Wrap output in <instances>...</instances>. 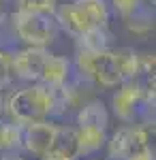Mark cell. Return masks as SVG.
Listing matches in <instances>:
<instances>
[{
  "label": "cell",
  "instance_id": "1",
  "mask_svg": "<svg viewBox=\"0 0 156 160\" xmlns=\"http://www.w3.org/2000/svg\"><path fill=\"white\" fill-rule=\"evenodd\" d=\"M77 73L103 88H118L133 79L139 66V53L131 47H107L101 51L77 49Z\"/></svg>",
  "mask_w": 156,
  "mask_h": 160
},
{
  "label": "cell",
  "instance_id": "2",
  "mask_svg": "<svg viewBox=\"0 0 156 160\" xmlns=\"http://www.w3.org/2000/svg\"><path fill=\"white\" fill-rule=\"evenodd\" d=\"M116 118L122 124H154V88L141 86L135 77L118 86L111 98Z\"/></svg>",
  "mask_w": 156,
  "mask_h": 160
},
{
  "label": "cell",
  "instance_id": "3",
  "mask_svg": "<svg viewBox=\"0 0 156 160\" xmlns=\"http://www.w3.org/2000/svg\"><path fill=\"white\" fill-rule=\"evenodd\" d=\"M7 111L19 126L47 120L54 113V90L45 83H32L24 90H17L7 102Z\"/></svg>",
  "mask_w": 156,
  "mask_h": 160
},
{
  "label": "cell",
  "instance_id": "4",
  "mask_svg": "<svg viewBox=\"0 0 156 160\" xmlns=\"http://www.w3.org/2000/svg\"><path fill=\"white\" fill-rule=\"evenodd\" d=\"M109 115L101 100H92L77 113V149L79 156H92L107 143Z\"/></svg>",
  "mask_w": 156,
  "mask_h": 160
},
{
  "label": "cell",
  "instance_id": "5",
  "mask_svg": "<svg viewBox=\"0 0 156 160\" xmlns=\"http://www.w3.org/2000/svg\"><path fill=\"white\" fill-rule=\"evenodd\" d=\"M13 28L15 34L32 47H47L58 37L60 26L54 13H30L15 11L13 13Z\"/></svg>",
  "mask_w": 156,
  "mask_h": 160
},
{
  "label": "cell",
  "instance_id": "6",
  "mask_svg": "<svg viewBox=\"0 0 156 160\" xmlns=\"http://www.w3.org/2000/svg\"><path fill=\"white\" fill-rule=\"evenodd\" d=\"M150 145V135L145 124H126L120 128L109 141V158L111 160H126L131 154L139 152Z\"/></svg>",
  "mask_w": 156,
  "mask_h": 160
},
{
  "label": "cell",
  "instance_id": "7",
  "mask_svg": "<svg viewBox=\"0 0 156 160\" xmlns=\"http://www.w3.org/2000/svg\"><path fill=\"white\" fill-rule=\"evenodd\" d=\"M116 13L133 32L143 34L154 26V0H111Z\"/></svg>",
  "mask_w": 156,
  "mask_h": 160
},
{
  "label": "cell",
  "instance_id": "8",
  "mask_svg": "<svg viewBox=\"0 0 156 160\" xmlns=\"http://www.w3.org/2000/svg\"><path fill=\"white\" fill-rule=\"evenodd\" d=\"M56 128L58 126L47 122V120L26 124V126H22V143H19V148H24L28 154H32L36 158H41L51 148L54 137H56Z\"/></svg>",
  "mask_w": 156,
  "mask_h": 160
},
{
  "label": "cell",
  "instance_id": "9",
  "mask_svg": "<svg viewBox=\"0 0 156 160\" xmlns=\"http://www.w3.org/2000/svg\"><path fill=\"white\" fill-rule=\"evenodd\" d=\"M47 58H49V51L45 47L26 45V49L17 51L15 56H11L13 73L17 75L19 79H26V81H39Z\"/></svg>",
  "mask_w": 156,
  "mask_h": 160
},
{
  "label": "cell",
  "instance_id": "10",
  "mask_svg": "<svg viewBox=\"0 0 156 160\" xmlns=\"http://www.w3.org/2000/svg\"><path fill=\"white\" fill-rule=\"evenodd\" d=\"M56 22L64 32H69L73 38H81L84 34H88L92 28H101V26H94L92 19L86 15L75 2H69V4H60L56 7Z\"/></svg>",
  "mask_w": 156,
  "mask_h": 160
},
{
  "label": "cell",
  "instance_id": "11",
  "mask_svg": "<svg viewBox=\"0 0 156 160\" xmlns=\"http://www.w3.org/2000/svg\"><path fill=\"white\" fill-rule=\"evenodd\" d=\"M69 77H71V62L66 60V58L49 53L39 81L49 86V88H56V86H62V83H69Z\"/></svg>",
  "mask_w": 156,
  "mask_h": 160
},
{
  "label": "cell",
  "instance_id": "12",
  "mask_svg": "<svg viewBox=\"0 0 156 160\" xmlns=\"http://www.w3.org/2000/svg\"><path fill=\"white\" fill-rule=\"evenodd\" d=\"M51 152H60L73 158H79V149H77V132L73 126H58L56 128V137L51 143Z\"/></svg>",
  "mask_w": 156,
  "mask_h": 160
},
{
  "label": "cell",
  "instance_id": "13",
  "mask_svg": "<svg viewBox=\"0 0 156 160\" xmlns=\"http://www.w3.org/2000/svg\"><path fill=\"white\" fill-rule=\"evenodd\" d=\"M75 4L92 19L94 26L109 28V7L105 0H75Z\"/></svg>",
  "mask_w": 156,
  "mask_h": 160
},
{
  "label": "cell",
  "instance_id": "14",
  "mask_svg": "<svg viewBox=\"0 0 156 160\" xmlns=\"http://www.w3.org/2000/svg\"><path fill=\"white\" fill-rule=\"evenodd\" d=\"M77 45L81 49H90V51L107 49V47H111V32H109V28H92L88 34L77 38Z\"/></svg>",
  "mask_w": 156,
  "mask_h": 160
},
{
  "label": "cell",
  "instance_id": "15",
  "mask_svg": "<svg viewBox=\"0 0 156 160\" xmlns=\"http://www.w3.org/2000/svg\"><path fill=\"white\" fill-rule=\"evenodd\" d=\"M22 143V126L19 124H0V154H7L19 148Z\"/></svg>",
  "mask_w": 156,
  "mask_h": 160
},
{
  "label": "cell",
  "instance_id": "16",
  "mask_svg": "<svg viewBox=\"0 0 156 160\" xmlns=\"http://www.w3.org/2000/svg\"><path fill=\"white\" fill-rule=\"evenodd\" d=\"M58 0H17V11L30 13H54Z\"/></svg>",
  "mask_w": 156,
  "mask_h": 160
},
{
  "label": "cell",
  "instance_id": "17",
  "mask_svg": "<svg viewBox=\"0 0 156 160\" xmlns=\"http://www.w3.org/2000/svg\"><path fill=\"white\" fill-rule=\"evenodd\" d=\"M13 77H15V73H13L11 56H9V53H4V51H0V90L9 86Z\"/></svg>",
  "mask_w": 156,
  "mask_h": 160
},
{
  "label": "cell",
  "instance_id": "18",
  "mask_svg": "<svg viewBox=\"0 0 156 160\" xmlns=\"http://www.w3.org/2000/svg\"><path fill=\"white\" fill-rule=\"evenodd\" d=\"M126 160H154V149L150 148H143V149H139V152H135V154H131Z\"/></svg>",
  "mask_w": 156,
  "mask_h": 160
},
{
  "label": "cell",
  "instance_id": "19",
  "mask_svg": "<svg viewBox=\"0 0 156 160\" xmlns=\"http://www.w3.org/2000/svg\"><path fill=\"white\" fill-rule=\"evenodd\" d=\"M41 160H77V158L66 156V154H60V152H51V149H49L47 154H43V156H41Z\"/></svg>",
  "mask_w": 156,
  "mask_h": 160
},
{
  "label": "cell",
  "instance_id": "20",
  "mask_svg": "<svg viewBox=\"0 0 156 160\" xmlns=\"http://www.w3.org/2000/svg\"><path fill=\"white\" fill-rule=\"evenodd\" d=\"M2 160H22V158H19L17 154H9V152H7V156H4Z\"/></svg>",
  "mask_w": 156,
  "mask_h": 160
},
{
  "label": "cell",
  "instance_id": "21",
  "mask_svg": "<svg viewBox=\"0 0 156 160\" xmlns=\"http://www.w3.org/2000/svg\"><path fill=\"white\" fill-rule=\"evenodd\" d=\"M0 115H2V96H0Z\"/></svg>",
  "mask_w": 156,
  "mask_h": 160
}]
</instances>
